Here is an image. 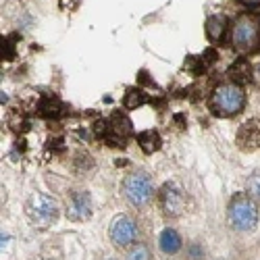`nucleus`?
Listing matches in <instances>:
<instances>
[{
    "instance_id": "1a4fd4ad",
    "label": "nucleus",
    "mask_w": 260,
    "mask_h": 260,
    "mask_svg": "<svg viewBox=\"0 0 260 260\" xmlns=\"http://www.w3.org/2000/svg\"><path fill=\"white\" fill-rule=\"evenodd\" d=\"M237 146H240L244 152L260 148V123L258 121H248L242 125V129L237 132Z\"/></svg>"
},
{
    "instance_id": "7ed1b4c3",
    "label": "nucleus",
    "mask_w": 260,
    "mask_h": 260,
    "mask_svg": "<svg viewBox=\"0 0 260 260\" xmlns=\"http://www.w3.org/2000/svg\"><path fill=\"white\" fill-rule=\"evenodd\" d=\"M260 212H258V204L252 202L246 193H235L227 204V221L231 225V229L235 231H252L258 225Z\"/></svg>"
},
{
    "instance_id": "9d476101",
    "label": "nucleus",
    "mask_w": 260,
    "mask_h": 260,
    "mask_svg": "<svg viewBox=\"0 0 260 260\" xmlns=\"http://www.w3.org/2000/svg\"><path fill=\"white\" fill-rule=\"evenodd\" d=\"M204 29H206V38L210 44H221L225 40V34L231 29V25L225 15H210L204 23Z\"/></svg>"
},
{
    "instance_id": "ddd939ff",
    "label": "nucleus",
    "mask_w": 260,
    "mask_h": 260,
    "mask_svg": "<svg viewBox=\"0 0 260 260\" xmlns=\"http://www.w3.org/2000/svg\"><path fill=\"white\" fill-rule=\"evenodd\" d=\"M123 260H152V254H150V248L142 242H136L134 246H129L125 252Z\"/></svg>"
},
{
    "instance_id": "2eb2a0df",
    "label": "nucleus",
    "mask_w": 260,
    "mask_h": 260,
    "mask_svg": "<svg viewBox=\"0 0 260 260\" xmlns=\"http://www.w3.org/2000/svg\"><path fill=\"white\" fill-rule=\"evenodd\" d=\"M106 260H117V258H106Z\"/></svg>"
},
{
    "instance_id": "20e7f679",
    "label": "nucleus",
    "mask_w": 260,
    "mask_h": 260,
    "mask_svg": "<svg viewBox=\"0 0 260 260\" xmlns=\"http://www.w3.org/2000/svg\"><path fill=\"white\" fill-rule=\"evenodd\" d=\"M123 198L134 208H144L154 198V183L146 171H134L121 183Z\"/></svg>"
},
{
    "instance_id": "f8f14e48",
    "label": "nucleus",
    "mask_w": 260,
    "mask_h": 260,
    "mask_svg": "<svg viewBox=\"0 0 260 260\" xmlns=\"http://www.w3.org/2000/svg\"><path fill=\"white\" fill-rule=\"evenodd\" d=\"M244 193L260 206V169L250 173L248 179H246V187H244Z\"/></svg>"
},
{
    "instance_id": "6e6552de",
    "label": "nucleus",
    "mask_w": 260,
    "mask_h": 260,
    "mask_svg": "<svg viewBox=\"0 0 260 260\" xmlns=\"http://www.w3.org/2000/svg\"><path fill=\"white\" fill-rule=\"evenodd\" d=\"M92 216V198L90 191H73L67 198V219L69 221H88Z\"/></svg>"
},
{
    "instance_id": "4468645a",
    "label": "nucleus",
    "mask_w": 260,
    "mask_h": 260,
    "mask_svg": "<svg viewBox=\"0 0 260 260\" xmlns=\"http://www.w3.org/2000/svg\"><path fill=\"white\" fill-rule=\"evenodd\" d=\"M235 3H240L242 7H248V9H256V7H260V0H235Z\"/></svg>"
},
{
    "instance_id": "9b49d317",
    "label": "nucleus",
    "mask_w": 260,
    "mask_h": 260,
    "mask_svg": "<svg viewBox=\"0 0 260 260\" xmlns=\"http://www.w3.org/2000/svg\"><path fill=\"white\" fill-rule=\"evenodd\" d=\"M181 246H183L181 235H179L175 229H173V227L162 229V233L158 235V248H160V252L167 254V256L177 254V252L181 250Z\"/></svg>"
},
{
    "instance_id": "f257e3e1",
    "label": "nucleus",
    "mask_w": 260,
    "mask_h": 260,
    "mask_svg": "<svg viewBox=\"0 0 260 260\" xmlns=\"http://www.w3.org/2000/svg\"><path fill=\"white\" fill-rule=\"evenodd\" d=\"M229 44L240 54L260 52V13L244 11L233 19L229 29Z\"/></svg>"
},
{
    "instance_id": "0eeeda50",
    "label": "nucleus",
    "mask_w": 260,
    "mask_h": 260,
    "mask_svg": "<svg viewBox=\"0 0 260 260\" xmlns=\"http://www.w3.org/2000/svg\"><path fill=\"white\" fill-rule=\"evenodd\" d=\"M108 237H111V244L115 248H129L134 246L138 240V223L134 216L129 214H119L113 219L111 229H108Z\"/></svg>"
},
{
    "instance_id": "f03ea898",
    "label": "nucleus",
    "mask_w": 260,
    "mask_h": 260,
    "mask_svg": "<svg viewBox=\"0 0 260 260\" xmlns=\"http://www.w3.org/2000/svg\"><path fill=\"white\" fill-rule=\"evenodd\" d=\"M246 108V92L244 85L235 81H223L210 92L208 96V111L219 117V119H229L240 115Z\"/></svg>"
},
{
    "instance_id": "39448f33",
    "label": "nucleus",
    "mask_w": 260,
    "mask_h": 260,
    "mask_svg": "<svg viewBox=\"0 0 260 260\" xmlns=\"http://www.w3.org/2000/svg\"><path fill=\"white\" fill-rule=\"evenodd\" d=\"M25 212L34 225L46 229L58 219V204L48 193H34L25 204Z\"/></svg>"
},
{
    "instance_id": "423d86ee",
    "label": "nucleus",
    "mask_w": 260,
    "mask_h": 260,
    "mask_svg": "<svg viewBox=\"0 0 260 260\" xmlns=\"http://www.w3.org/2000/svg\"><path fill=\"white\" fill-rule=\"evenodd\" d=\"M156 202L167 219H179L187 208V193L175 181H167L156 193Z\"/></svg>"
}]
</instances>
